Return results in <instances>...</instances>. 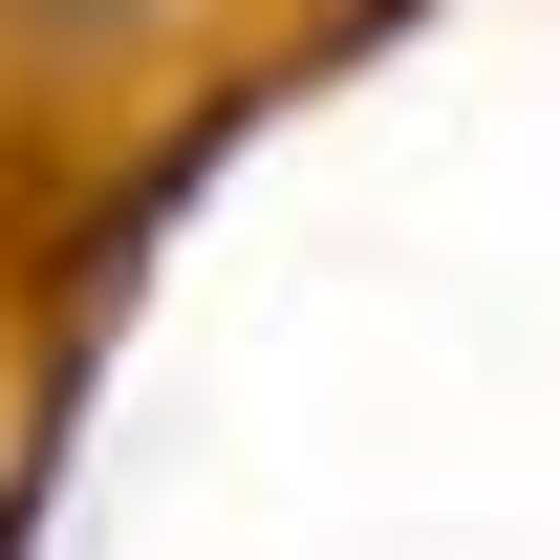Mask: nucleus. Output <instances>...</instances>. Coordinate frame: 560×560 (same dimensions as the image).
Listing matches in <instances>:
<instances>
[{
  "label": "nucleus",
  "mask_w": 560,
  "mask_h": 560,
  "mask_svg": "<svg viewBox=\"0 0 560 560\" xmlns=\"http://www.w3.org/2000/svg\"><path fill=\"white\" fill-rule=\"evenodd\" d=\"M22 22H66V44H86V22H151V0H22Z\"/></svg>",
  "instance_id": "f257e3e1"
}]
</instances>
